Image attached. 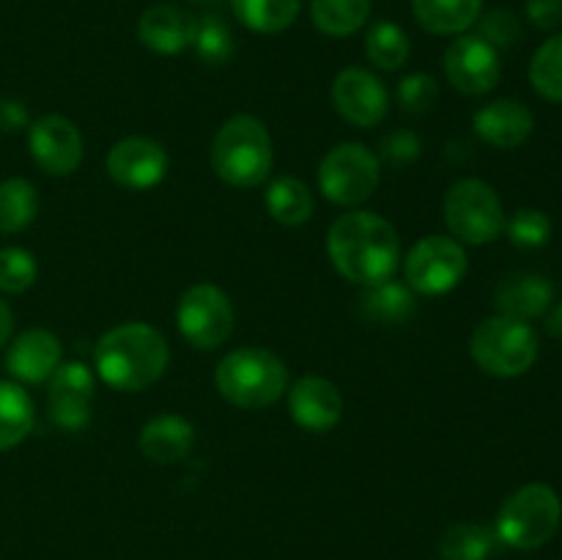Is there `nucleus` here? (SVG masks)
Here are the masks:
<instances>
[{"label":"nucleus","mask_w":562,"mask_h":560,"mask_svg":"<svg viewBox=\"0 0 562 560\" xmlns=\"http://www.w3.org/2000/svg\"><path fill=\"white\" fill-rule=\"evenodd\" d=\"M327 256L340 278L357 285L384 283L401 264L398 231L376 212H346L329 225Z\"/></svg>","instance_id":"nucleus-1"},{"label":"nucleus","mask_w":562,"mask_h":560,"mask_svg":"<svg viewBox=\"0 0 562 560\" xmlns=\"http://www.w3.org/2000/svg\"><path fill=\"white\" fill-rule=\"evenodd\" d=\"M170 346L157 327L124 322L97 340L93 366L99 379L119 393H140L168 371Z\"/></svg>","instance_id":"nucleus-2"},{"label":"nucleus","mask_w":562,"mask_h":560,"mask_svg":"<svg viewBox=\"0 0 562 560\" xmlns=\"http://www.w3.org/2000/svg\"><path fill=\"white\" fill-rule=\"evenodd\" d=\"M214 384L239 410H267L289 393V368L263 346H239L217 362Z\"/></svg>","instance_id":"nucleus-3"},{"label":"nucleus","mask_w":562,"mask_h":560,"mask_svg":"<svg viewBox=\"0 0 562 560\" xmlns=\"http://www.w3.org/2000/svg\"><path fill=\"white\" fill-rule=\"evenodd\" d=\"M272 135L256 115H231L212 143V170L220 181L239 190L263 184L272 173Z\"/></svg>","instance_id":"nucleus-4"},{"label":"nucleus","mask_w":562,"mask_h":560,"mask_svg":"<svg viewBox=\"0 0 562 560\" xmlns=\"http://www.w3.org/2000/svg\"><path fill=\"white\" fill-rule=\"evenodd\" d=\"M470 355L481 371L497 379H516L538 360V333L530 322L497 316L483 318L470 338Z\"/></svg>","instance_id":"nucleus-5"},{"label":"nucleus","mask_w":562,"mask_h":560,"mask_svg":"<svg viewBox=\"0 0 562 560\" xmlns=\"http://www.w3.org/2000/svg\"><path fill=\"white\" fill-rule=\"evenodd\" d=\"M562 522L560 494L549 483H527L516 489L497 514V538L510 549L532 552L554 538Z\"/></svg>","instance_id":"nucleus-6"},{"label":"nucleus","mask_w":562,"mask_h":560,"mask_svg":"<svg viewBox=\"0 0 562 560\" xmlns=\"http://www.w3.org/2000/svg\"><path fill=\"white\" fill-rule=\"evenodd\" d=\"M382 181V159L366 143H338L318 165V190L335 206H360Z\"/></svg>","instance_id":"nucleus-7"},{"label":"nucleus","mask_w":562,"mask_h":560,"mask_svg":"<svg viewBox=\"0 0 562 560\" xmlns=\"http://www.w3.org/2000/svg\"><path fill=\"white\" fill-rule=\"evenodd\" d=\"M445 223L461 245H488L505 231V209L497 190L483 179H459L445 195Z\"/></svg>","instance_id":"nucleus-8"},{"label":"nucleus","mask_w":562,"mask_h":560,"mask_svg":"<svg viewBox=\"0 0 562 560\" xmlns=\"http://www.w3.org/2000/svg\"><path fill=\"white\" fill-rule=\"evenodd\" d=\"M470 258L464 245L448 234L423 236L404 258L406 285L423 296L450 294L464 280Z\"/></svg>","instance_id":"nucleus-9"},{"label":"nucleus","mask_w":562,"mask_h":560,"mask_svg":"<svg viewBox=\"0 0 562 560\" xmlns=\"http://www.w3.org/2000/svg\"><path fill=\"white\" fill-rule=\"evenodd\" d=\"M181 338L201 351L220 349L234 335L236 311L231 296L214 283H195L181 294L176 307Z\"/></svg>","instance_id":"nucleus-10"},{"label":"nucleus","mask_w":562,"mask_h":560,"mask_svg":"<svg viewBox=\"0 0 562 560\" xmlns=\"http://www.w3.org/2000/svg\"><path fill=\"white\" fill-rule=\"evenodd\" d=\"M445 77L456 91L464 97H483L494 91L503 77V60L488 42L477 33H461L448 49H445Z\"/></svg>","instance_id":"nucleus-11"},{"label":"nucleus","mask_w":562,"mask_h":560,"mask_svg":"<svg viewBox=\"0 0 562 560\" xmlns=\"http://www.w3.org/2000/svg\"><path fill=\"white\" fill-rule=\"evenodd\" d=\"M27 148L33 163L49 176H71L86 157L80 126L60 113L42 115L27 126Z\"/></svg>","instance_id":"nucleus-12"},{"label":"nucleus","mask_w":562,"mask_h":560,"mask_svg":"<svg viewBox=\"0 0 562 560\" xmlns=\"http://www.w3.org/2000/svg\"><path fill=\"white\" fill-rule=\"evenodd\" d=\"M170 157L154 137L130 135L113 143L108 154V173L119 187L132 192L154 190L168 176Z\"/></svg>","instance_id":"nucleus-13"},{"label":"nucleus","mask_w":562,"mask_h":560,"mask_svg":"<svg viewBox=\"0 0 562 560\" xmlns=\"http://www.w3.org/2000/svg\"><path fill=\"white\" fill-rule=\"evenodd\" d=\"M333 104L344 121L357 130L379 126L390 113V93L373 71L349 66L333 82Z\"/></svg>","instance_id":"nucleus-14"},{"label":"nucleus","mask_w":562,"mask_h":560,"mask_svg":"<svg viewBox=\"0 0 562 560\" xmlns=\"http://www.w3.org/2000/svg\"><path fill=\"white\" fill-rule=\"evenodd\" d=\"M97 377L82 362H60L58 371L49 377L47 410L55 426L66 432H80L88 426L93 412Z\"/></svg>","instance_id":"nucleus-15"},{"label":"nucleus","mask_w":562,"mask_h":560,"mask_svg":"<svg viewBox=\"0 0 562 560\" xmlns=\"http://www.w3.org/2000/svg\"><path fill=\"white\" fill-rule=\"evenodd\" d=\"M64 362V346L58 335L44 327H31L11 340L5 351V371L14 377L16 384H42L49 382Z\"/></svg>","instance_id":"nucleus-16"},{"label":"nucleus","mask_w":562,"mask_h":560,"mask_svg":"<svg viewBox=\"0 0 562 560\" xmlns=\"http://www.w3.org/2000/svg\"><path fill=\"white\" fill-rule=\"evenodd\" d=\"M289 412L296 426L305 428V432H333L344 417V395H340L338 384L311 373V377H302L291 384Z\"/></svg>","instance_id":"nucleus-17"},{"label":"nucleus","mask_w":562,"mask_h":560,"mask_svg":"<svg viewBox=\"0 0 562 560\" xmlns=\"http://www.w3.org/2000/svg\"><path fill=\"white\" fill-rule=\"evenodd\" d=\"M472 124L486 146L510 152L530 141L532 130H536V115L519 99H497V102L483 104Z\"/></svg>","instance_id":"nucleus-18"},{"label":"nucleus","mask_w":562,"mask_h":560,"mask_svg":"<svg viewBox=\"0 0 562 560\" xmlns=\"http://www.w3.org/2000/svg\"><path fill=\"white\" fill-rule=\"evenodd\" d=\"M195 20L184 9L170 3H157L143 11L137 22V38L143 47L157 55H181L192 44Z\"/></svg>","instance_id":"nucleus-19"},{"label":"nucleus","mask_w":562,"mask_h":560,"mask_svg":"<svg viewBox=\"0 0 562 560\" xmlns=\"http://www.w3.org/2000/svg\"><path fill=\"white\" fill-rule=\"evenodd\" d=\"M195 445V426L187 417L162 412L140 428L137 448L154 464H176Z\"/></svg>","instance_id":"nucleus-20"},{"label":"nucleus","mask_w":562,"mask_h":560,"mask_svg":"<svg viewBox=\"0 0 562 560\" xmlns=\"http://www.w3.org/2000/svg\"><path fill=\"white\" fill-rule=\"evenodd\" d=\"M494 300H497V311L503 316L532 322V318L549 313L554 300V285L543 275L516 272L497 285Z\"/></svg>","instance_id":"nucleus-21"},{"label":"nucleus","mask_w":562,"mask_h":560,"mask_svg":"<svg viewBox=\"0 0 562 560\" xmlns=\"http://www.w3.org/2000/svg\"><path fill=\"white\" fill-rule=\"evenodd\" d=\"M420 27L437 36H461L477 22L483 0H412Z\"/></svg>","instance_id":"nucleus-22"},{"label":"nucleus","mask_w":562,"mask_h":560,"mask_svg":"<svg viewBox=\"0 0 562 560\" xmlns=\"http://www.w3.org/2000/svg\"><path fill=\"white\" fill-rule=\"evenodd\" d=\"M263 203H267L269 217L280 225H289V228L305 225L313 217V212H316L311 187L302 179H296V176H278V179H272V184L267 187V195H263Z\"/></svg>","instance_id":"nucleus-23"},{"label":"nucleus","mask_w":562,"mask_h":560,"mask_svg":"<svg viewBox=\"0 0 562 560\" xmlns=\"http://www.w3.org/2000/svg\"><path fill=\"white\" fill-rule=\"evenodd\" d=\"M36 423V406L22 384L0 379V453L16 448Z\"/></svg>","instance_id":"nucleus-24"},{"label":"nucleus","mask_w":562,"mask_h":560,"mask_svg":"<svg viewBox=\"0 0 562 560\" xmlns=\"http://www.w3.org/2000/svg\"><path fill=\"white\" fill-rule=\"evenodd\" d=\"M368 16H371V0H311V20L324 36H355L366 27Z\"/></svg>","instance_id":"nucleus-25"},{"label":"nucleus","mask_w":562,"mask_h":560,"mask_svg":"<svg viewBox=\"0 0 562 560\" xmlns=\"http://www.w3.org/2000/svg\"><path fill=\"white\" fill-rule=\"evenodd\" d=\"M415 291L398 280L368 285L362 294V313L376 324H404L415 313Z\"/></svg>","instance_id":"nucleus-26"},{"label":"nucleus","mask_w":562,"mask_h":560,"mask_svg":"<svg viewBox=\"0 0 562 560\" xmlns=\"http://www.w3.org/2000/svg\"><path fill=\"white\" fill-rule=\"evenodd\" d=\"M499 538L492 527L477 522H459L450 525L439 538L442 560H488L497 549Z\"/></svg>","instance_id":"nucleus-27"},{"label":"nucleus","mask_w":562,"mask_h":560,"mask_svg":"<svg viewBox=\"0 0 562 560\" xmlns=\"http://www.w3.org/2000/svg\"><path fill=\"white\" fill-rule=\"evenodd\" d=\"M231 5L241 25L263 33V36H272V33H283L294 25L302 0H231Z\"/></svg>","instance_id":"nucleus-28"},{"label":"nucleus","mask_w":562,"mask_h":560,"mask_svg":"<svg viewBox=\"0 0 562 560\" xmlns=\"http://www.w3.org/2000/svg\"><path fill=\"white\" fill-rule=\"evenodd\" d=\"M38 214V192L27 179L0 181V231L3 234H20L33 225Z\"/></svg>","instance_id":"nucleus-29"},{"label":"nucleus","mask_w":562,"mask_h":560,"mask_svg":"<svg viewBox=\"0 0 562 560\" xmlns=\"http://www.w3.org/2000/svg\"><path fill=\"white\" fill-rule=\"evenodd\" d=\"M366 55L376 69L398 71L412 55V42L398 22H376L368 27Z\"/></svg>","instance_id":"nucleus-30"},{"label":"nucleus","mask_w":562,"mask_h":560,"mask_svg":"<svg viewBox=\"0 0 562 560\" xmlns=\"http://www.w3.org/2000/svg\"><path fill=\"white\" fill-rule=\"evenodd\" d=\"M192 49H195L198 58L209 66H220L225 60H231L234 55L236 42L231 27L225 25L220 16L203 14L195 20V27H192Z\"/></svg>","instance_id":"nucleus-31"},{"label":"nucleus","mask_w":562,"mask_h":560,"mask_svg":"<svg viewBox=\"0 0 562 560\" xmlns=\"http://www.w3.org/2000/svg\"><path fill=\"white\" fill-rule=\"evenodd\" d=\"M530 82L538 97L562 102V33L547 38L530 60Z\"/></svg>","instance_id":"nucleus-32"},{"label":"nucleus","mask_w":562,"mask_h":560,"mask_svg":"<svg viewBox=\"0 0 562 560\" xmlns=\"http://www.w3.org/2000/svg\"><path fill=\"white\" fill-rule=\"evenodd\" d=\"M508 239L521 250H538L552 239V220L541 209H519L510 220H505Z\"/></svg>","instance_id":"nucleus-33"},{"label":"nucleus","mask_w":562,"mask_h":560,"mask_svg":"<svg viewBox=\"0 0 562 560\" xmlns=\"http://www.w3.org/2000/svg\"><path fill=\"white\" fill-rule=\"evenodd\" d=\"M38 278V264L25 247H3L0 250V291L5 294H22L31 289Z\"/></svg>","instance_id":"nucleus-34"},{"label":"nucleus","mask_w":562,"mask_h":560,"mask_svg":"<svg viewBox=\"0 0 562 560\" xmlns=\"http://www.w3.org/2000/svg\"><path fill=\"white\" fill-rule=\"evenodd\" d=\"M477 36L492 44L497 53L514 49L521 42V22L514 11L494 9L486 16H477Z\"/></svg>","instance_id":"nucleus-35"},{"label":"nucleus","mask_w":562,"mask_h":560,"mask_svg":"<svg viewBox=\"0 0 562 560\" xmlns=\"http://www.w3.org/2000/svg\"><path fill=\"white\" fill-rule=\"evenodd\" d=\"M437 80L431 75H426V71H412V75H406L398 82V104L404 108V113L426 115L437 104Z\"/></svg>","instance_id":"nucleus-36"},{"label":"nucleus","mask_w":562,"mask_h":560,"mask_svg":"<svg viewBox=\"0 0 562 560\" xmlns=\"http://www.w3.org/2000/svg\"><path fill=\"white\" fill-rule=\"evenodd\" d=\"M423 154V141L417 132L412 130H395L379 146V159L393 168H406V165L417 163Z\"/></svg>","instance_id":"nucleus-37"},{"label":"nucleus","mask_w":562,"mask_h":560,"mask_svg":"<svg viewBox=\"0 0 562 560\" xmlns=\"http://www.w3.org/2000/svg\"><path fill=\"white\" fill-rule=\"evenodd\" d=\"M527 16L538 31H554L562 22V0H527Z\"/></svg>","instance_id":"nucleus-38"},{"label":"nucleus","mask_w":562,"mask_h":560,"mask_svg":"<svg viewBox=\"0 0 562 560\" xmlns=\"http://www.w3.org/2000/svg\"><path fill=\"white\" fill-rule=\"evenodd\" d=\"M31 126V113L20 99H0V132L14 135Z\"/></svg>","instance_id":"nucleus-39"},{"label":"nucleus","mask_w":562,"mask_h":560,"mask_svg":"<svg viewBox=\"0 0 562 560\" xmlns=\"http://www.w3.org/2000/svg\"><path fill=\"white\" fill-rule=\"evenodd\" d=\"M11 333H14V313H11V307L0 300V346L9 344Z\"/></svg>","instance_id":"nucleus-40"},{"label":"nucleus","mask_w":562,"mask_h":560,"mask_svg":"<svg viewBox=\"0 0 562 560\" xmlns=\"http://www.w3.org/2000/svg\"><path fill=\"white\" fill-rule=\"evenodd\" d=\"M547 329H549V335H552V338L562 340V302H560V305H554V311L549 313Z\"/></svg>","instance_id":"nucleus-41"}]
</instances>
